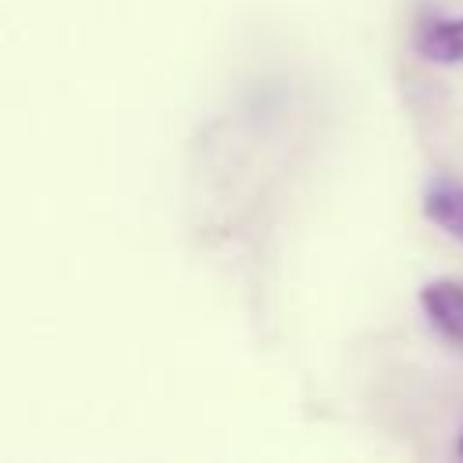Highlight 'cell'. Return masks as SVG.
<instances>
[{
	"instance_id": "7a4b0ae2",
	"label": "cell",
	"mask_w": 463,
	"mask_h": 463,
	"mask_svg": "<svg viewBox=\"0 0 463 463\" xmlns=\"http://www.w3.org/2000/svg\"><path fill=\"white\" fill-rule=\"evenodd\" d=\"M416 51L434 65H459L463 61V18H423L416 25Z\"/></svg>"
},
{
	"instance_id": "6da1fadb",
	"label": "cell",
	"mask_w": 463,
	"mask_h": 463,
	"mask_svg": "<svg viewBox=\"0 0 463 463\" xmlns=\"http://www.w3.org/2000/svg\"><path fill=\"white\" fill-rule=\"evenodd\" d=\"M423 315L456 347H463V279H430L420 289Z\"/></svg>"
},
{
	"instance_id": "277c9868",
	"label": "cell",
	"mask_w": 463,
	"mask_h": 463,
	"mask_svg": "<svg viewBox=\"0 0 463 463\" xmlns=\"http://www.w3.org/2000/svg\"><path fill=\"white\" fill-rule=\"evenodd\" d=\"M459 456H463V438H459Z\"/></svg>"
},
{
	"instance_id": "3957f363",
	"label": "cell",
	"mask_w": 463,
	"mask_h": 463,
	"mask_svg": "<svg viewBox=\"0 0 463 463\" xmlns=\"http://www.w3.org/2000/svg\"><path fill=\"white\" fill-rule=\"evenodd\" d=\"M423 213L456 242H463V184L459 181L434 177L423 192Z\"/></svg>"
}]
</instances>
